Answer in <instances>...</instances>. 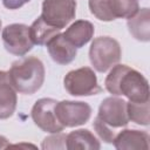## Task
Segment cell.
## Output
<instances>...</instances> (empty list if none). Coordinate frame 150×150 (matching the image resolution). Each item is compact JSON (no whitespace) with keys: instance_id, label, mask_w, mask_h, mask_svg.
<instances>
[{"instance_id":"8","label":"cell","mask_w":150,"mask_h":150,"mask_svg":"<svg viewBox=\"0 0 150 150\" xmlns=\"http://www.w3.org/2000/svg\"><path fill=\"white\" fill-rule=\"evenodd\" d=\"M55 115L63 128H74L87 123L91 116V107L82 101H61L55 105Z\"/></svg>"},{"instance_id":"3","label":"cell","mask_w":150,"mask_h":150,"mask_svg":"<svg viewBox=\"0 0 150 150\" xmlns=\"http://www.w3.org/2000/svg\"><path fill=\"white\" fill-rule=\"evenodd\" d=\"M121 46L110 36L94 39L89 48V60L98 73H105L121 60Z\"/></svg>"},{"instance_id":"6","label":"cell","mask_w":150,"mask_h":150,"mask_svg":"<svg viewBox=\"0 0 150 150\" xmlns=\"http://www.w3.org/2000/svg\"><path fill=\"white\" fill-rule=\"evenodd\" d=\"M76 1L75 0H43L41 18L50 26L64 28L75 19Z\"/></svg>"},{"instance_id":"19","label":"cell","mask_w":150,"mask_h":150,"mask_svg":"<svg viewBox=\"0 0 150 150\" xmlns=\"http://www.w3.org/2000/svg\"><path fill=\"white\" fill-rule=\"evenodd\" d=\"M93 127H94L96 134L100 136V138H101L102 141H104L105 143H112L114 137H115V135H116L112 128H110V127H108L105 123H103L97 116H96V118L94 120Z\"/></svg>"},{"instance_id":"9","label":"cell","mask_w":150,"mask_h":150,"mask_svg":"<svg viewBox=\"0 0 150 150\" xmlns=\"http://www.w3.org/2000/svg\"><path fill=\"white\" fill-rule=\"evenodd\" d=\"M57 101L53 98H40L38 100L30 111L32 120L42 130L49 134L61 132L64 128L60 124L55 115V105Z\"/></svg>"},{"instance_id":"22","label":"cell","mask_w":150,"mask_h":150,"mask_svg":"<svg viewBox=\"0 0 150 150\" xmlns=\"http://www.w3.org/2000/svg\"><path fill=\"white\" fill-rule=\"evenodd\" d=\"M9 146V142L6 137L4 136H0V149H6Z\"/></svg>"},{"instance_id":"21","label":"cell","mask_w":150,"mask_h":150,"mask_svg":"<svg viewBox=\"0 0 150 150\" xmlns=\"http://www.w3.org/2000/svg\"><path fill=\"white\" fill-rule=\"evenodd\" d=\"M30 0H2V5L7 9H18Z\"/></svg>"},{"instance_id":"4","label":"cell","mask_w":150,"mask_h":150,"mask_svg":"<svg viewBox=\"0 0 150 150\" xmlns=\"http://www.w3.org/2000/svg\"><path fill=\"white\" fill-rule=\"evenodd\" d=\"M88 6L90 13L101 21L129 19L139 9L138 0H89Z\"/></svg>"},{"instance_id":"17","label":"cell","mask_w":150,"mask_h":150,"mask_svg":"<svg viewBox=\"0 0 150 150\" xmlns=\"http://www.w3.org/2000/svg\"><path fill=\"white\" fill-rule=\"evenodd\" d=\"M29 32H30V38L34 45L42 46V45H47V42L53 36L59 34L61 29L48 25L41 16H39L29 27Z\"/></svg>"},{"instance_id":"23","label":"cell","mask_w":150,"mask_h":150,"mask_svg":"<svg viewBox=\"0 0 150 150\" xmlns=\"http://www.w3.org/2000/svg\"><path fill=\"white\" fill-rule=\"evenodd\" d=\"M1 25H2V22H1V20H0V29H1Z\"/></svg>"},{"instance_id":"20","label":"cell","mask_w":150,"mask_h":150,"mask_svg":"<svg viewBox=\"0 0 150 150\" xmlns=\"http://www.w3.org/2000/svg\"><path fill=\"white\" fill-rule=\"evenodd\" d=\"M66 136L61 132H55L52 136H48L43 139L41 148L42 149H66Z\"/></svg>"},{"instance_id":"15","label":"cell","mask_w":150,"mask_h":150,"mask_svg":"<svg viewBox=\"0 0 150 150\" xmlns=\"http://www.w3.org/2000/svg\"><path fill=\"white\" fill-rule=\"evenodd\" d=\"M128 29L130 34L138 41L148 42L150 40V11L144 7L128 19Z\"/></svg>"},{"instance_id":"13","label":"cell","mask_w":150,"mask_h":150,"mask_svg":"<svg viewBox=\"0 0 150 150\" xmlns=\"http://www.w3.org/2000/svg\"><path fill=\"white\" fill-rule=\"evenodd\" d=\"M16 90L11 84L8 73L0 70V120L9 118L16 108Z\"/></svg>"},{"instance_id":"7","label":"cell","mask_w":150,"mask_h":150,"mask_svg":"<svg viewBox=\"0 0 150 150\" xmlns=\"http://www.w3.org/2000/svg\"><path fill=\"white\" fill-rule=\"evenodd\" d=\"M1 38L5 49L15 56L26 55L34 46L29 27L23 23H12L6 26L2 29Z\"/></svg>"},{"instance_id":"14","label":"cell","mask_w":150,"mask_h":150,"mask_svg":"<svg viewBox=\"0 0 150 150\" xmlns=\"http://www.w3.org/2000/svg\"><path fill=\"white\" fill-rule=\"evenodd\" d=\"M94 32L95 28L90 21L77 20L67 28L63 35L75 48H81L91 40Z\"/></svg>"},{"instance_id":"16","label":"cell","mask_w":150,"mask_h":150,"mask_svg":"<svg viewBox=\"0 0 150 150\" xmlns=\"http://www.w3.org/2000/svg\"><path fill=\"white\" fill-rule=\"evenodd\" d=\"M101 148L97 138L91 134L88 129H79L71 131L66 136V149L75 150V149H89V150H98Z\"/></svg>"},{"instance_id":"11","label":"cell","mask_w":150,"mask_h":150,"mask_svg":"<svg viewBox=\"0 0 150 150\" xmlns=\"http://www.w3.org/2000/svg\"><path fill=\"white\" fill-rule=\"evenodd\" d=\"M46 46L52 60L59 64H68L77 55L76 48L66 39L63 33L53 36Z\"/></svg>"},{"instance_id":"1","label":"cell","mask_w":150,"mask_h":150,"mask_svg":"<svg viewBox=\"0 0 150 150\" xmlns=\"http://www.w3.org/2000/svg\"><path fill=\"white\" fill-rule=\"evenodd\" d=\"M104 87L114 96L123 95L132 102L149 101L148 80L127 64H115L105 77Z\"/></svg>"},{"instance_id":"5","label":"cell","mask_w":150,"mask_h":150,"mask_svg":"<svg viewBox=\"0 0 150 150\" xmlns=\"http://www.w3.org/2000/svg\"><path fill=\"white\" fill-rule=\"evenodd\" d=\"M63 84L68 94L73 96H91L102 91L96 74L89 67H81L68 71L63 79Z\"/></svg>"},{"instance_id":"10","label":"cell","mask_w":150,"mask_h":150,"mask_svg":"<svg viewBox=\"0 0 150 150\" xmlns=\"http://www.w3.org/2000/svg\"><path fill=\"white\" fill-rule=\"evenodd\" d=\"M97 117L112 129L127 127L129 123L127 101L114 96L104 98L98 107Z\"/></svg>"},{"instance_id":"12","label":"cell","mask_w":150,"mask_h":150,"mask_svg":"<svg viewBox=\"0 0 150 150\" xmlns=\"http://www.w3.org/2000/svg\"><path fill=\"white\" fill-rule=\"evenodd\" d=\"M149 134L146 131L124 129L115 135L112 144L117 150H136L149 149Z\"/></svg>"},{"instance_id":"18","label":"cell","mask_w":150,"mask_h":150,"mask_svg":"<svg viewBox=\"0 0 150 150\" xmlns=\"http://www.w3.org/2000/svg\"><path fill=\"white\" fill-rule=\"evenodd\" d=\"M127 112L129 121L139 125H149L150 123V104L149 101L144 102H127Z\"/></svg>"},{"instance_id":"2","label":"cell","mask_w":150,"mask_h":150,"mask_svg":"<svg viewBox=\"0 0 150 150\" xmlns=\"http://www.w3.org/2000/svg\"><path fill=\"white\" fill-rule=\"evenodd\" d=\"M7 73L13 88L25 95L36 93L45 81V66L35 56H26L14 61Z\"/></svg>"}]
</instances>
